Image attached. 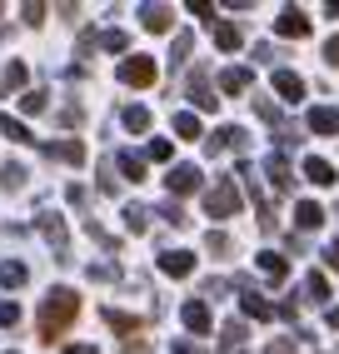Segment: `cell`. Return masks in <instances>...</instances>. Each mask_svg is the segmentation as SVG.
Returning <instances> with one entry per match:
<instances>
[{"label": "cell", "mask_w": 339, "mask_h": 354, "mask_svg": "<svg viewBox=\"0 0 339 354\" xmlns=\"http://www.w3.org/2000/svg\"><path fill=\"white\" fill-rule=\"evenodd\" d=\"M45 155H60L65 165H85V140H60V145H45Z\"/></svg>", "instance_id": "5bb4252c"}, {"label": "cell", "mask_w": 339, "mask_h": 354, "mask_svg": "<svg viewBox=\"0 0 339 354\" xmlns=\"http://www.w3.org/2000/svg\"><path fill=\"white\" fill-rule=\"evenodd\" d=\"M324 60H329V65H339V35H329V45H324Z\"/></svg>", "instance_id": "60d3db41"}, {"label": "cell", "mask_w": 339, "mask_h": 354, "mask_svg": "<svg viewBox=\"0 0 339 354\" xmlns=\"http://www.w3.org/2000/svg\"><path fill=\"white\" fill-rule=\"evenodd\" d=\"M100 45H105V50H130V35H125V30H105Z\"/></svg>", "instance_id": "1f68e13d"}, {"label": "cell", "mask_w": 339, "mask_h": 354, "mask_svg": "<svg viewBox=\"0 0 339 354\" xmlns=\"http://www.w3.org/2000/svg\"><path fill=\"white\" fill-rule=\"evenodd\" d=\"M245 315H255V319H275V304H264L259 295H245Z\"/></svg>", "instance_id": "f1b7e54d"}, {"label": "cell", "mask_w": 339, "mask_h": 354, "mask_svg": "<svg viewBox=\"0 0 339 354\" xmlns=\"http://www.w3.org/2000/svg\"><path fill=\"white\" fill-rule=\"evenodd\" d=\"M20 15H26V26H45V6H40V0H26Z\"/></svg>", "instance_id": "836d02e7"}, {"label": "cell", "mask_w": 339, "mask_h": 354, "mask_svg": "<svg viewBox=\"0 0 339 354\" xmlns=\"http://www.w3.org/2000/svg\"><path fill=\"white\" fill-rule=\"evenodd\" d=\"M75 315H80V295L75 290H65V285H55L51 295L40 299V315H35V329H40V344H55L70 324H75Z\"/></svg>", "instance_id": "6da1fadb"}, {"label": "cell", "mask_w": 339, "mask_h": 354, "mask_svg": "<svg viewBox=\"0 0 339 354\" xmlns=\"http://www.w3.org/2000/svg\"><path fill=\"white\" fill-rule=\"evenodd\" d=\"M205 209H210V215L214 220H230V215H239V190H235V180H214L210 185V190H205Z\"/></svg>", "instance_id": "7a4b0ae2"}, {"label": "cell", "mask_w": 339, "mask_h": 354, "mask_svg": "<svg viewBox=\"0 0 339 354\" xmlns=\"http://www.w3.org/2000/svg\"><path fill=\"white\" fill-rule=\"evenodd\" d=\"M125 130L145 135V130H150V110H145V105H130V110H125Z\"/></svg>", "instance_id": "d4e9b609"}, {"label": "cell", "mask_w": 339, "mask_h": 354, "mask_svg": "<svg viewBox=\"0 0 339 354\" xmlns=\"http://www.w3.org/2000/svg\"><path fill=\"white\" fill-rule=\"evenodd\" d=\"M165 185H170V200L190 195V190H200V170H195V165H175V170L165 175Z\"/></svg>", "instance_id": "277c9868"}, {"label": "cell", "mask_w": 339, "mask_h": 354, "mask_svg": "<svg viewBox=\"0 0 339 354\" xmlns=\"http://www.w3.org/2000/svg\"><path fill=\"white\" fill-rule=\"evenodd\" d=\"M175 135H180V140H200V120H195L190 110H180V115H175Z\"/></svg>", "instance_id": "484cf974"}, {"label": "cell", "mask_w": 339, "mask_h": 354, "mask_svg": "<svg viewBox=\"0 0 339 354\" xmlns=\"http://www.w3.org/2000/svg\"><path fill=\"white\" fill-rule=\"evenodd\" d=\"M180 319H185L190 335H210V304L205 299H190L185 310H180Z\"/></svg>", "instance_id": "5b68a950"}, {"label": "cell", "mask_w": 339, "mask_h": 354, "mask_svg": "<svg viewBox=\"0 0 339 354\" xmlns=\"http://www.w3.org/2000/svg\"><path fill=\"white\" fill-rule=\"evenodd\" d=\"M160 270H165L170 279H185L190 270H195V254H185V250H165V254H160Z\"/></svg>", "instance_id": "52a82bcc"}, {"label": "cell", "mask_w": 339, "mask_h": 354, "mask_svg": "<svg viewBox=\"0 0 339 354\" xmlns=\"http://www.w3.org/2000/svg\"><path fill=\"white\" fill-rule=\"evenodd\" d=\"M264 354H295V344H289V339H280V344H270Z\"/></svg>", "instance_id": "7bdbcfd3"}, {"label": "cell", "mask_w": 339, "mask_h": 354, "mask_svg": "<svg viewBox=\"0 0 339 354\" xmlns=\"http://www.w3.org/2000/svg\"><path fill=\"white\" fill-rule=\"evenodd\" d=\"M0 15H6V6H0Z\"/></svg>", "instance_id": "7dc6e473"}, {"label": "cell", "mask_w": 339, "mask_h": 354, "mask_svg": "<svg viewBox=\"0 0 339 354\" xmlns=\"http://www.w3.org/2000/svg\"><path fill=\"white\" fill-rule=\"evenodd\" d=\"M65 354H100V349H90V344H70Z\"/></svg>", "instance_id": "ee69618b"}, {"label": "cell", "mask_w": 339, "mask_h": 354, "mask_svg": "<svg viewBox=\"0 0 339 354\" xmlns=\"http://www.w3.org/2000/svg\"><path fill=\"white\" fill-rule=\"evenodd\" d=\"M275 90H280V100H304V80L295 75V70H275Z\"/></svg>", "instance_id": "9c48e42d"}, {"label": "cell", "mask_w": 339, "mask_h": 354, "mask_svg": "<svg viewBox=\"0 0 339 354\" xmlns=\"http://www.w3.org/2000/svg\"><path fill=\"white\" fill-rule=\"evenodd\" d=\"M26 80H30V70H26V60H10V65H6V75H0V90H20Z\"/></svg>", "instance_id": "603a6c76"}, {"label": "cell", "mask_w": 339, "mask_h": 354, "mask_svg": "<svg viewBox=\"0 0 339 354\" xmlns=\"http://www.w3.org/2000/svg\"><path fill=\"white\" fill-rule=\"evenodd\" d=\"M239 339H245V324H239V319H230V324H225V349H235Z\"/></svg>", "instance_id": "d590c367"}, {"label": "cell", "mask_w": 339, "mask_h": 354, "mask_svg": "<svg viewBox=\"0 0 339 354\" xmlns=\"http://www.w3.org/2000/svg\"><path fill=\"white\" fill-rule=\"evenodd\" d=\"M10 324H20V304L15 299H0V329H10Z\"/></svg>", "instance_id": "4dcf8cb0"}, {"label": "cell", "mask_w": 339, "mask_h": 354, "mask_svg": "<svg viewBox=\"0 0 339 354\" xmlns=\"http://www.w3.org/2000/svg\"><path fill=\"white\" fill-rule=\"evenodd\" d=\"M264 175H270V185H275L280 195L289 190V185H295V180H289V165H284V155H270V160H264Z\"/></svg>", "instance_id": "e0dca14e"}, {"label": "cell", "mask_w": 339, "mask_h": 354, "mask_svg": "<svg viewBox=\"0 0 339 354\" xmlns=\"http://www.w3.org/2000/svg\"><path fill=\"white\" fill-rule=\"evenodd\" d=\"M125 354H150V349H145V344L135 339V344H125Z\"/></svg>", "instance_id": "f6af8a7d"}, {"label": "cell", "mask_w": 339, "mask_h": 354, "mask_svg": "<svg viewBox=\"0 0 339 354\" xmlns=\"http://www.w3.org/2000/svg\"><path fill=\"white\" fill-rule=\"evenodd\" d=\"M26 165H15V160H6L0 165V190H26Z\"/></svg>", "instance_id": "d6986e66"}, {"label": "cell", "mask_w": 339, "mask_h": 354, "mask_svg": "<svg viewBox=\"0 0 339 354\" xmlns=\"http://www.w3.org/2000/svg\"><path fill=\"white\" fill-rule=\"evenodd\" d=\"M295 220H300V230H320L324 225V209L314 205V200H300L295 205Z\"/></svg>", "instance_id": "ffe728a7"}, {"label": "cell", "mask_w": 339, "mask_h": 354, "mask_svg": "<svg viewBox=\"0 0 339 354\" xmlns=\"http://www.w3.org/2000/svg\"><path fill=\"white\" fill-rule=\"evenodd\" d=\"M259 270L270 274V279H284V274H289V265H284V254H259Z\"/></svg>", "instance_id": "83f0119b"}, {"label": "cell", "mask_w": 339, "mask_h": 354, "mask_svg": "<svg viewBox=\"0 0 339 354\" xmlns=\"http://www.w3.org/2000/svg\"><path fill=\"white\" fill-rule=\"evenodd\" d=\"M185 55H190V35H175V65H180Z\"/></svg>", "instance_id": "f35d334b"}, {"label": "cell", "mask_w": 339, "mask_h": 354, "mask_svg": "<svg viewBox=\"0 0 339 354\" xmlns=\"http://www.w3.org/2000/svg\"><path fill=\"white\" fill-rule=\"evenodd\" d=\"M214 45H220V50H239V45H245V35H239V26H214Z\"/></svg>", "instance_id": "cb8c5ba5"}, {"label": "cell", "mask_w": 339, "mask_h": 354, "mask_svg": "<svg viewBox=\"0 0 339 354\" xmlns=\"http://www.w3.org/2000/svg\"><path fill=\"white\" fill-rule=\"evenodd\" d=\"M115 165H120V175H125V180H145V155H135V150H120L115 155Z\"/></svg>", "instance_id": "ac0fdd59"}, {"label": "cell", "mask_w": 339, "mask_h": 354, "mask_svg": "<svg viewBox=\"0 0 339 354\" xmlns=\"http://www.w3.org/2000/svg\"><path fill=\"white\" fill-rule=\"evenodd\" d=\"M100 315H105L110 329H120V335H140V329H145V319L140 315H125V310H100Z\"/></svg>", "instance_id": "2e32d148"}, {"label": "cell", "mask_w": 339, "mask_h": 354, "mask_svg": "<svg viewBox=\"0 0 339 354\" xmlns=\"http://www.w3.org/2000/svg\"><path fill=\"white\" fill-rule=\"evenodd\" d=\"M304 180H314V185H334V165L329 160H304Z\"/></svg>", "instance_id": "44dd1931"}, {"label": "cell", "mask_w": 339, "mask_h": 354, "mask_svg": "<svg viewBox=\"0 0 339 354\" xmlns=\"http://www.w3.org/2000/svg\"><path fill=\"white\" fill-rule=\"evenodd\" d=\"M275 30H280V35H289V40H304V35H309V15L289 6V10L275 20Z\"/></svg>", "instance_id": "8992f818"}, {"label": "cell", "mask_w": 339, "mask_h": 354, "mask_svg": "<svg viewBox=\"0 0 339 354\" xmlns=\"http://www.w3.org/2000/svg\"><path fill=\"white\" fill-rule=\"evenodd\" d=\"M190 100H195L200 110H214L220 95H210V70H195V75H190Z\"/></svg>", "instance_id": "7c38bea8"}, {"label": "cell", "mask_w": 339, "mask_h": 354, "mask_svg": "<svg viewBox=\"0 0 339 354\" xmlns=\"http://www.w3.org/2000/svg\"><path fill=\"white\" fill-rule=\"evenodd\" d=\"M6 354H15V349H6Z\"/></svg>", "instance_id": "c3c4849f"}, {"label": "cell", "mask_w": 339, "mask_h": 354, "mask_svg": "<svg viewBox=\"0 0 339 354\" xmlns=\"http://www.w3.org/2000/svg\"><path fill=\"white\" fill-rule=\"evenodd\" d=\"M250 85H255V75H250L245 65H230L225 75H220V90H225V95H245Z\"/></svg>", "instance_id": "30bf717a"}, {"label": "cell", "mask_w": 339, "mask_h": 354, "mask_svg": "<svg viewBox=\"0 0 339 354\" xmlns=\"http://www.w3.org/2000/svg\"><path fill=\"white\" fill-rule=\"evenodd\" d=\"M40 234L55 245V254H65L70 250V240H65V225H60V215H40Z\"/></svg>", "instance_id": "9a60e30c"}, {"label": "cell", "mask_w": 339, "mask_h": 354, "mask_svg": "<svg viewBox=\"0 0 339 354\" xmlns=\"http://www.w3.org/2000/svg\"><path fill=\"white\" fill-rule=\"evenodd\" d=\"M324 295H329V285H324V274H309V279H304V299H314V304H320Z\"/></svg>", "instance_id": "f546056e"}, {"label": "cell", "mask_w": 339, "mask_h": 354, "mask_svg": "<svg viewBox=\"0 0 339 354\" xmlns=\"http://www.w3.org/2000/svg\"><path fill=\"white\" fill-rule=\"evenodd\" d=\"M160 215H165L170 225H185V209H180L175 200H165V205H160Z\"/></svg>", "instance_id": "8d00e7d4"}, {"label": "cell", "mask_w": 339, "mask_h": 354, "mask_svg": "<svg viewBox=\"0 0 339 354\" xmlns=\"http://www.w3.org/2000/svg\"><path fill=\"white\" fill-rule=\"evenodd\" d=\"M140 20H145V30L165 35L170 26H175V10H170V6H145V10H140Z\"/></svg>", "instance_id": "8fae6325"}, {"label": "cell", "mask_w": 339, "mask_h": 354, "mask_svg": "<svg viewBox=\"0 0 339 354\" xmlns=\"http://www.w3.org/2000/svg\"><path fill=\"white\" fill-rule=\"evenodd\" d=\"M20 110H26V115H40V110H45V90H30V95L20 100Z\"/></svg>", "instance_id": "e575fe53"}, {"label": "cell", "mask_w": 339, "mask_h": 354, "mask_svg": "<svg viewBox=\"0 0 339 354\" xmlns=\"http://www.w3.org/2000/svg\"><path fill=\"white\" fill-rule=\"evenodd\" d=\"M324 319H329V329H339V310H329V315H324Z\"/></svg>", "instance_id": "bcb514c9"}, {"label": "cell", "mask_w": 339, "mask_h": 354, "mask_svg": "<svg viewBox=\"0 0 339 354\" xmlns=\"http://www.w3.org/2000/svg\"><path fill=\"white\" fill-rule=\"evenodd\" d=\"M0 135H6V140H15V145H30V140H35L26 125L15 120V115H0Z\"/></svg>", "instance_id": "7402d4cb"}, {"label": "cell", "mask_w": 339, "mask_h": 354, "mask_svg": "<svg viewBox=\"0 0 339 354\" xmlns=\"http://www.w3.org/2000/svg\"><path fill=\"white\" fill-rule=\"evenodd\" d=\"M90 279H115V265H90Z\"/></svg>", "instance_id": "ab89813d"}, {"label": "cell", "mask_w": 339, "mask_h": 354, "mask_svg": "<svg viewBox=\"0 0 339 354\" xmlns=\"http://www.w3.org/2000/svg\"><path fill=\"white\" fill-rule=\"evenodd\" d=\"M309 130L314 135H339V110L334 105H314L309 110Z\"/></svg>", "instance_id": "ba28073f"}, {"label": "cell", "mask_w": 339, "mask_h": 354, "mask_svg": "<svg viewBox=\"0 0 339 354\" xmlns=\"http://www.w3.org/2000/svg\"><path fill=\"white\" fill-rule=\"evenodd\" d=\"M145 215H150L145 205H125V230H130V234H145V225H150Z\"/></svg>", "instance_id": "4316f807"}, {"label": "cell", "mask_w": 339, "mask_h": 354, "mask_svg": "<svg viewBox=\"0 0 339 354\" xmlns=\"http://www.w3.org/2000/svg\"><path fill=\"white\" fill-rule=\"evenodd\" d=\"M324 265H329V270H339V240H334V245L324 250Z\"/></svg>", "instance_id": "b9f144b4"}, {"label": "cell", "mask_w": 339, "mask_h": 354, "mask_svg": "<svg viewBox=\"0 0 339 354\" xmlns=\"http://www.w3.org/2000/svg\"><path fill=\"white\" fill-rule=\"evenodd\" d=\"M150 160H170V140H150V150H145Z\"/></svg>", "instance_id": "74e56055"}, {"label": "cell", "mask_w": 339, "mask_h": 354, "mask_svg": "<svg viewBox=\"0 0 339 354\" xmlns=\"http://www.w3.org/2000/svg\"><path fill=\"white\" fill-rule=\"evenodd\" d=\"M205 250H210V254H230L235 245H230V234H214V230H210V234H205Z\"/></svg>", "instance_id": "d6a6232c"}, {"label": "cell", "mask_w": 339, "mask_h": 354, "mask_svg": "<svg viewBox=\"0 0 339 354\" xmlns=\"http://www.w3.org/2000/svg\"><path fill=\"white\" fill-rule=\"evenodd\" d=\"M155 60L150 55H125L120 60V85H135V90H145V85H155Z\"/></svg>", "instance_id": "3957f363"}, {"label": "cell", "mask_w": 339, "mask_h": 354, "mask_svg": "<svg viewBox=\"0 0 339 354\" xmlns=\"http://www.w3.org/2000/svg\"><path fill=\"white\" fill-rule=\"evenodd\" d=\"M26 279H30V270L20 259H0V290H20Z\"/></svg>", "instance_id": "4fadbf2b"}]
</instances>
